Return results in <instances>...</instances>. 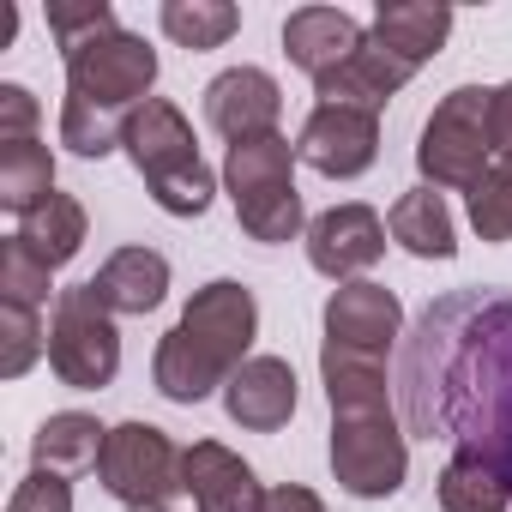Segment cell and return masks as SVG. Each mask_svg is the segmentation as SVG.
<instances>
[{
  "label": "cell",
  "instance_id": "obj_9",
  "mask_svg": "<svg viewBox=\"0 0 512 512\" xmlns=\"http://www.w3.org/2000/svg\"><path fill=\"white\" fill-rule=\"evenodd\" d=\"M332 476L356 500H392L410 476V440L398 416H332Z\"/></svg>",
  "mask_w": 512,
  "mask_h": 512
},
{
  "label": "cell",
  "instance_id": "obj_3",
  "mask_svg": "<svg viewBox=\"0 0 512 512\" xmlns=\"http://www.w3.org/2000/svg\"><path fill=\"white\" fill-rule=\"evenodd\" d=\"M121 151H127L133 169L145 175L157 211H169V217H205V211H211L217 181H211V169L199 163L193 127H187V115H181L175 103H163V97L139 103V109L127 115V127H121Z\"/></svg>",
  "mask_w": 512,
  "mask_h": 512
},
{
  "label": "cell",
  "instance_id": "obj_8",
  "mask_svg": "<svg viewBox=\"0 0 512 512\" xmlns=\"http://www.w3.org/2000/svg\"><path fill=\"white\" fill-rule=\"evenodd\" d=\"M181 446L157 428V422H121L103 440L97 458V482L121 500V506H169L187 482H181Z\"/></svg>",
  "mask_w": 512,
  "mask_h": 512
},
{
  "label": "cell",
  "instance_id": "obj_22",
  "mask_svg": "<svg viewBox=\"0 0 512 512\" xmlns=\"http://www.w3.org/2000/svg\"><path fill=\"white\" fill-rule=\"evenodd\" d=\"M386 229H392V241H398L404 253H416V260H452V253H458L452 211H446V199H440L434 187H410V193L392 205Z\"/></svg>",
  "mask_w": 512,
  "mask_h": 512
},
{
  "label": "cell",
  "instance_id": "obj_20",
  "mask_svg": "<svg viewBox=\"0 0 512 512\" xmlns=\"http://www.w3.org/2000/svg\"><path fill=\"white\" fill-rule=\"evenodd\" d=\"M368 37L386 55H398L404 67H428L446 49V37H452V7H428V0H380Z\"/></svg>",
  "mask_w": 512,
  "mask_h": 512
},
{
  "label": "cell",
  "instance_id": "obj_2",
  "mask_svg": "<svg viewBox=\"0 0 512 512\" xmlns=\"http://www.w3.org/2000/svg\"><path fill=\"white\" fill-rule=\"evenodd\" d=\"M253 338H260V302H253V290L235 278H211L205 290H193L181 320L163 332V344L151 356V380L169 404H205L211 392H223L235 380Z\"/></svg>",
  "mask_w": 512,
  "mask_h": 512
},
{
  "label": "cell",
  "instance_id": "obj_28",
  "mask_svg": "<svg viewBox=\"0 0 512 512\" xmlns=\"http://www.w3.org/2000/svg\"><path fill=\"white\" fill-rule=\"evenodd\" d=\"M37 356H49V332L37 320V308H13L0 302V374L19 380L37 368Z\"/></svg>",
  "mask_w": 512,
  "mask_h": 512
},
{
  "label": "cell",
  "instance_id": "obj_21",
  "mask_svg": "<svg viewBox=\"0 0 512 512\" xmlns=\"http://www.w3.org/2000/svg\"><path fill=\"white\" fill-rule=\"evenodd\" d=\"M103 440H109V428H103L97 416H85V410H55V416L37 428V440H31V470L85 476V470H97Z\"/></svg>",
  "mask_w": 512,
  "mask_h": 512
},
{
  "label": "cell",
  "instance_id": "obj_5",
  "mask_svg": "<svg viewBox=\"0 0 512 512\" xmlns=\"http://www.w3.org/2000/svg\"><path fill=\"white\" fill-rule=\"evenodd\" d=\"M151 85H157V49L139 31L109 25L67 49V103L73 109L127 121L139 103H151Z\"/></svg>",
  "mask_w": 512,
  "mask_h": 512
},
{
  "label": "cell",
  "instance_id": "obj_1",
  "mask_svg": "<svg viewBox=\"0 0 512 512\" xmlns=\"http://www.w3.org/2000/svg\"><path fill=\"white\" fill-rule=\"evenodd\" d=\"M404 422L422 440L482 458L512 494V296L458 290L434 302L398 356Z\"/></svg>",
  "mask_w": 512,
  "mask_h": 512
},
{
  "label": "cell",
  "instance_id": "obj_31",
  "mask_svg": "<svg viewBox=\"0 0 512 512\" xmlns=\"http://www.w3.org/2000/svg\"><path fill=\"white\" fill-rule=\"evenodd\" d=\"M109 25H115V7H109V0H61V7H49V31L61 37V55H67L73 43L109 31Z\"/></svg>",
  "mask_w": 512,
  "mask_h": 512
},
{
  "label": "cell",
  "instance_id": "obj_34",
  "mask_svg": "<svg viewBox=\"0 0 512 512\" xmlns=\"http://www.w3.org/2000/svg\"><path fill=\"white\" fill-rule=\"evenodd\" d=\"M260 512H326V500L302 482H284V488H266V506Z\"/></svg>",
  "mask_w": 512,
  "mask_h": 512
},
{
  "label": "cell",
  "instance_id": "obj_4",
  "mask_svg": "<svg viewBox=\"0 0 512 512\" xmlns=\"http://www.w3.org/2000/svg\"><path fill=\"white\" fill-rule=\"evenodd\" d=\"M296 145L284 133H266V139H241L229 145L223 157V187L235 199V217L253 241L266 247H284L296 235H308V217H302V193H296Z\"/></svg>",
  "mask_w": 512,
  "mask_h": 512
},
{
  "label": "cell",
  "instance_id": "obj_7",
  "mask_svg": "<svg viewBox=\"0 0 512 512\" xmlns=\"http://www.w3.org/2000/svg\"><path fill=\"white\" fill-rule=\"evenodd\" d=\"M49 368L61 386L73 392H103L121 374V332L115 314L97 302L91 284H73L55 296V320H49Z\"/></svg>",
  "mask_w": 512,
  "mask_h": 512
},
{
  "label": "cell",
  "instance_id": "obj_17",
  "mask_svg": "<svg viewBox=\"0 0 512 512\" xmlns=\"http://www.w3.org/2000/svg\"><path fill=\"white\" fill-rule=\"evenodd\" d=\"M320 380H326L332 416H386L392 410V374H386V356H374V350H350V344L326 338Z\"/></svg>",
  "mask_w": 512,
  "mask_h": 512
},
{
  "label": "cell",
  "instance_id": "obj_36",
  "mask_svg": "<svg viewBox=\"0 0 512 512\" xmlns=\"http://www.w3.org/2000/svg\"><path fill=\"white\" fill-rule=\"evenodd\" d=\"M121 512H175V506H121Z\"/></svg>",
  "mask_w": 512,
  "mask_h": 512
},
{
  "label": "cell",
  "instance_id": "obj_30",
  "mask_svg": "<svg viewBox=\"0 0 512 512\" xmlns=\"http://www.w3.org/2000/svg\"><path fill=\"white\" fill-rule=\"evenodd\" d=\"M121 127L127 121H109V115H91V109H73L61 103V145L73 157H109L121 145Z\"/></svg>",
  "mask_w": 512,
  "mask_h": 512
},
{
  "label": "cell",
  "instance_id": "obj_33",
  "mask_svg": "<svg viewBox=\"0 0 512 512\" xmlns=\"http://www.w3.org/2000/svg\"><path fill=\"white\" fill-rule=\"evenodd\" d=\"M43 127V103L31 97V85H0V145L37 139Z\"/></svg>",
  "mask_w": 512,
  "mask_h": 512
},
{
  "label": "cell",
  "instance_id": "obj_11",
  "mask_svg": "<svg viewBox=\"0 0 512 512\" xmlns=\"http://www.w3.org/2000/svg\"><path fill=\"white\" fill-rule=\"evenodd\" d=\"M380 253H386V223L362 199L332 205L308 223V266L332 284H356V272L380 266Z\"/></svg>",
  "mask_w": 512,
  "mask_h": 512
},
{
  "label": "cell",
  "instance_id": "obj_19",
  "mask_svg": "<svg viewBox=\"0 0 512 512\" xmlns=\"http://www.w3.org/2000/svg\"><path fill=\"white\" fill-rule=\"evenodd\" d=\"M97 302L121 320V314H151L163 296H169V260L157 247H115L109 260L97 266L91 278Z\"/></svg>",
  "mask_w": 512,
  "mask_h": 512
},
{
  "label": "cell",
  "instance_id": "obj_26",
  "mask_svg": "<svg viewBox=\"0 0 512 512\" xmlns=\"http://www.w3.org/2000/svg\"><path fill=\"white\" fill-rule=\"evenodd\" d=\"M506 506H512V494L482 458H464V452L446 458V470H440V512H506Z\"/></svg>",
  "mask_w": 512,
  "mask_h": 512
},
{
  "label": "cell",
  "instance_id": "obj_16",
  "mask_svg": "<svg viewBox=\"0 0 512 512\" xmlns=\"http://www.w3.org/2000/svg\"><path fill=\"white\" fill-rule=\"evenodd\" d=\"M362 43H368V31H362L344 7H296V13L284 19V55H290L308 79L338 73Z\"/></svg>",
  "mask_w": 512,
  "mask_h": 512
},
{
  "label": "cell",
  "instance_id": "obj_14",
  "mask_svg": "<svg viewBox=\"0 0 512 512\" xmlns=\"http://www.w3.org/2000/svg\"><path fill=\"white\" fill-rule=\"evenodd\" d=\"M404 332V302L374 284V278H356V284H338L332 302H326V338L332 344H350V350H374L386 356Z\"/></svg>",
  "mask_w": 512,
  "mask_h": 512
},
{
  "label": "cell",
  "instance_id": "obj_18",
  "mask_svg": "<svg viewBox=\"0 0 512 512\" xmlns=\"http://www.w3.org/2000/svg\"><path fill=\"white\" fill-rule=\"evenodd\" d=\"M410 73H416V67H404L398 55H386V49L368 37L338 73L314 79V97H320V103H344V109H368V115H380V109L410 85Z\"/></svg>",
  "mask_w": 512,
  "mask_h": 512
},
{
  "label": "cell",
  "instance_id": "obj_6",
  "mask_svg": "<svg viewBox=\"0 0 512 512\" xmlns=\"http://www.w3.org/2000/svg\"><path fill=\"white\" fill-rule=\"evenodd\" d=\"M488 109H494V91L488 85H458L434 103V115L422 121V139H416V169H422V187H452V193H470L488 163H494V127H488Z\"/></svg>",
  "mask_w": 512,
  "mask_h": 512
},
{
  "label": "cell",
  "instance_id": "obj_25",
  "mask_svg": "<svg viewBox=\"0 0 512 512\" xmlns=\"http://www.w3.org/2000/svg\"><path fill=\"white\" fill-rule=\"evenodd\" d=\"M163 37L175 49H223L235 31H241V13L229 7V0H163V13H157Z\"/></svg>",
  "mask_w": 512,
  "mask_h": 512
},
{
  "label": "cell",
  "instance_id": "obj_15",
  "mask_svg": "<svg viewBox=\"0 0 512 512\" xmlns=\"http://www.w3.org/2000/svg\"><path fill=\"white\" fill-rule=\"evenodd\" d=\"M181 482L199 512H260L266 506V488L253 476V464L241 452H229L223 440H193L181 458Z\"/></svg>",
  "mask_w": 512,
  "mask_h": 512
},
{
  "label": "cell",
  "instance_id": "obj_24",
  "mask_svg": "<svg viewBox=\"0 0 512 512\" xmlns=\"http://www.w3.org/2000/svg\"><path fill=\"white\" fill-rule=\"evenodd\" d=\"M43 199H55V151L43 139L0 145V205H7L13 217H25Z\"/></svg>",
  "mask_w": 512,
  "mask_h": 512
},
{
  "label": "cell",
  "instance_id": "obj_27",
  "mask_svg": "<svg viewBox=\"0 0 512 512\" xmlns=\"http://www.w3.org/2000/svg\"><path fill=\"white\" fill-rule=\"evenodd\" d=\"M470 229L482 241H512V157H494L470 187Z\"/></svg>",
  "mask_w": 512,
  "mask_h": 512
},
{
  "label": "cell",
  "instance_id": "obj_13",
  "mask_svg": "<svg viewBox=\"0 0 512 512\" xmlns=\"http://www.w3.org/2000/svg\"><path fill=\"white\" fill-rule=\"evenodd\" d=\"M296 368L284 356H247L235 368V380L223 386V410L235 428L247 434H278L290 416H296Z\"/></svg>",
  "mask_w": 512,
  "mask_h": 512
},
{
  "label": "cell",
  "instance_id": "obj_32",
  "mask_svg": "<svg viewBox=\"0 0 512 512\" xmlns=\"http://www.w3.org/2000/svg\"><path fill=\"white\" fill-rule=\"evenodd\" d=\"M7 512H73V488H67V476H55V470H31V476L13 488Z\"/></svg>",
  "mask_w": 512,
  "mask_h": 512
},
{
  "label": "cell",
  "instance_id": "obj_29",
  "mask_svg": "<svg viewBox=\"0 0 512 512\" xmlns=\"http://www.w3.org/2000/svg\"><path fill=\"white\" fill-rule=\"evenodd\" d=\"M49 266L37 260V253L19 241V235H7V247H0V302H13V308H37L43 314V302H49Z\"/></svg>",
  "mask_w": 512,
  "mask_h": 512
},
{
  "label": "cell",
  "instance_id": "obj_10",
  "mask_svg": "<svg viewBox=\"0 0 512 512\" xmlns=\"http://www.w3.org/2000/svg\"><path fill=\"white\" fill-rule=\"evenodd\" d=\"M296 157L326 181H356L380 157V115L344 109V103H314V115L302 121V139H296Z\"/></svg>",
  "mask_w": 512,
  "mask_h": 512
},
{
  "label": "cell",
  "instance_id": "obj_23",
  "mask_svg": "<svg viewBox=\"0 0 512 512\" xmlns=\"http://www.w3.org/2000/svg\"><path fill=\"white\" fill-rule=\"evenodd\" d=\"M85 229H91V223H85V205H79L73 193H55V199H43L37 211H25L13 235L37 253V260H43L49 272H61L67 260H79Z\"/></svg>",
  "mask_w": 512,
  "mask_h": 512
},
{
  "label": "cell",
  "instance_id": "obj_12",
  "mask_svg": "<svg viewBox=\"0 0 512 512\" xmlns=\"http://www.w3.org/2000/svg\"><path fill=\"white\" fill-rule=\"evenodd\" d=\"M278 115H284V91L266 67H229L205 85V121L229 145L278 133Z\"/></svg>",
  "mask_w": 512,
  "mask_h": 512
},
{
  "label": "cell",
  "instance_id": "obj_35",
  "mask_svg": "<svg viewBox=\"0 0 512 512\" xmlns=\"http://www.w3.org/2000/svg\"><path fill=\"white\" fill-rule=\"evenodd\" d=\"M488 127H494V157H512V79H506V85H494Z\"/></svg>",
  "mask_w": 512,
  "mask_h": 512
}]
</instances>
